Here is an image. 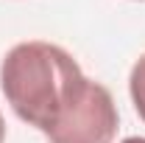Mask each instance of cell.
Wrapping results in <instances>:
<instances>
[{
    "label": "cell",
    "instance_id": "obj_1",
    "mask_svg": "<svg viewBox=\"0 0 145 143\" xmlns=\"http://www.w3.org/2000/svg\"><path fill=\"white\" fill-rule=\"evenodd\" d=\"M0 90L20 121L50 143H114L117 104L70 51L45 39L17 42L0 62Z\"/></svg>",
    "mask_w": 145,
    "mask_h": 143
},
{
    "label": "cell",
    "instance_id": "obj_2",
    "mask_svg": "<svg viewBox=\"0 0 145 143\" xmlns=\"http://www.w3.org/2000/svg\"><path fill=\"white\" fill-rule=\"evenodd\" d=\"M128 95H131V104L137 109V115L145 121V54L131 65V73H128Z\"/></svg>",
    "mask_w": 145,
    "mask_h": 143
},
{
    "label": "cell",
    "instance_id": "obj_3",
    "mask_svg": "<svg viewBox=\"0 0 145 143\" xmlns=\"http://www.w3.org/2000/svg\"><path fill=\"white\" fill-rule=\"evenodd\" d=\"M0 143H6V121H3V115H0Z\"/></svg>",
    "mask_w": 145,
    "mask_h": 143
},
{
    "label": "cell",
    "instance_id": "obj_4",
    "mask_svg": "<svg viewBox=\"0 0 145 143\" xmlns=\"http://www.w3.org/2000/svg\"><path fill=\"white\" fill-rule=\"evenodd\" d=\"M120 143H145V138H137L134 135V138H126V140H120Z\"/></svg>",
    "mask_w": 145,
    "mask_h": 143
}]
</instances>
